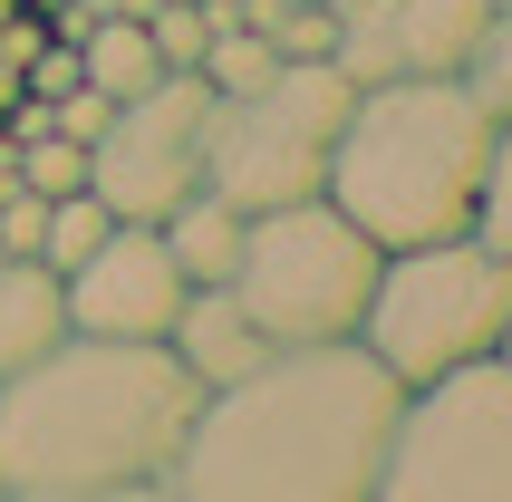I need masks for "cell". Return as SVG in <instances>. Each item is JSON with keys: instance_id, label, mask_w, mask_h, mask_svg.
Instances as JSON below:
<instances>
[{"instance_id": "obj_1", "label": "cell", "mask_w": 512, "mask_h": 502, "mask_svg": "<svg viewBox=\"0 0 512 502\" xmlns=\"http://www.w3.org/2000/svg\"><path fill=\"white\" fill-rule=\"evenodd\" d=\"M397 377L358 338L271 348L232 387L194 396L165 502H377Z\"/></svg>"}, {"instance_id": "obj_2", "label": "cell", "mask_w": 512, "mask_h": 502, "mask_svg": "<svg viewBox=\"0 0 512 502\" xmlns=\"http://www.w3.org/2000/svg\"><path fill=\"white\" fill-rule=\"evenodd\" d=\"M194 377L165 338H87L68 329L29 367L0 377V502H136L165 493Z\"/></svg>"}, {"instance_id": "obj_3", "label": "cell", "mask_w": 512, "mask_h": 502, "mask_svg": "<svg viewBox=\"0 0 512 502\" xmlns=\"http://www.w3.org/2000/svg\"><path fill=\"white\" fill-rule=\"evenodd\" d=\"M493 155H503V116L474 107L464 78H368V87H348L319 194L377 251H406V242L464 232Z\"/></svg>"}, {"instance_id": "obj_4", "label": "cell", "mask_w": 512, "mask_h": 502, "mask_svg": "<svg viewBox=\"0 0 512 502\" xmlns=\"http://www.w3.org/2000/svg\"><path fill=\"white\" fill-rule=\"evenodd\" d=\"M358 348H368L397 387L416 377H445L464 358H493L512 338V261L484 242H406V251H377V280H368V309H358Z\"/></svg>"}, {"instance_id": "obj_5", "label": "cell", "mask_w": 512, "mask_h": 502, "mask_svg": "<svg viewBox=\"0 0 512 502\" xmlns=\"http://www.w3.org/2000/svg\"><path fill=\"white\" fill-rule=\"evenodd\" d=\"M377 280V242L348 223L329 194L242 213V251H232V300L252 309V329L271 348H310V338H348Z\"/></svg>"}, {"instance_id": "obj_6", "label": "cell", "mask_w": 512, "mask_h": 502, "mask_svg": "<svg viewBox=\"0 0 512 502\" xmlns=\"http://www.w3.org/2000/svg\"><path fill=\"white\" fill-rule=\"evenodd\" d=\"M377 502H512V367L464 358L445 377H416L387 425Z\"/></svg>"}, {"instance_id": "obj_7", "label": "cell", "mask_w": 512, "mask_h": 502, "mask_svg": "<svg viewBox=\"0 0 512 502\" xmlns=\"http://www.w3.org/2000/svg\"><path fill=\"white\" fill-rule=\"evenodd\" d=\"M339 116H348V78L339 68H329V58H281L261 87L213 97V116H203V184L223 203H242V213L319 194Z\"/></svg>"}, {"instance_id": "obj_8", "label": "cell", "mask_w": 512, "mask_h": 502, "mask_svg": "<svg viewBox=\"0 0 512 502\" xmlns=\"http://www.w3.org/2000/svg\"><path fill=\"white\" fill-rule=\"evenodd\" d=\"M203 116H213V87L194 68H165L155 87L116 97L97 145H87V194L116 223H155L174 194L203 184Z\"/></svg>"}, {"instance_id": "obj_9", "label": "cell", "mask_w": 512, "mask_h": 502, "mask_svg": "<svg viewBox=\"0 0 512 502\" xmlns=\"http://www.w3.org/2000/svg\"><path fill=\"white\" fill-rule=\"evenodd\" d=\"M194 280L174 271V251L155 223H107L87 261L58 271V300H68V329L87 338H165L174 300H184Z\"/></svg>"}, {"instance_id": "obj_10", "label": "cell", "mask_w": 512, "mask_h": 502, "mask_svg": "<svg viewBox=\"0 0 512 502\" xmlns=\"http://www.w3.org/2000/svg\"><path fill=\"white\" fill-rule=\"evenodd\" d=\"M165 348H174V367H184L194 387H232L242 367H261V358H271V338L252 329V309L232 300V280H194V290L174 300Z\"/></svg>"}, {"instance_id": "obj_11", "label": "cell", "mask_w": 512, "mask_h": 502, "mask_svg": "<svg viewBox=\"0 0 512 502\" xmlns=\"http://www.w3.org/2000/svg\"><path fill=\"white\" fill-rule=\"evenodd\" d=\"M155 232H165V251H174V271H184V280H232L242 203H223L213 184H194V194H174L165 213H155Z\"/></svg>"}, {"instance_id": "obj_12", "label": "cell", "mask_w": 512, "mask_h": 502, "mask_svg": "<svg viewBox=\"0 0 512 502\" xmlns=\"http://www.w3.org/2000/svg\"><path fill=\"white\" fill-rule=\"evenodd\" d=\"M68 338V300H58V271L49 261H0V377L29 367L39 348Z\"/></svg>"}, {"instance_id": "obj_13", "label": "cell", "mask_w": 512, "mask_h": 502, "mask_svg": "<svg viewBox=\"0 0 512 502\" xmlns=\"http://www.w3.org/2000/svg\"><path fill=\"white\" fill-rule=\"evenodd\" d=\"M78 58H87V87H97V97H136V87L165 78V58H155L145 20H97L78 39Z\"/></svg>"}, {"instance_id": "obj_14", "label": "cell", "mask_w": 512, "mask_h": 502, "mask_svg": "<svg viewBox=\"0 0 512 502\" xmlns=\"http://www.w3.org/2000/svg\"><path fill=\"white\" fill-rule=\"evenodd\" d=\"M271 68H281V49H271V29H252V20L213 29V39H203V58H194V78L213 87V97H242V87H261Z\"/></svg>"}, {"instance_id": "obj_15", "label": "cell", "mask_w": 512, "mask_h": 502, "mask_svg": "<svg viewBox=\"0 0 512 502\" xmlns=\"http://www.w3.org/2000/svg\"><path fill=\"white\" fill-rule=\"evenodd\" d=\"M116 213L97 194H49V213H39V251H29V261H49V271H68V261H87V251H97V232H107Z\"/></svg>"}, {"instance_id": "obj_16", "label": "cell", "mask_w": 512, "mask_h": 502, "mask_svg": "<svg viewBox=\"0 0 512 502\" xmlns=\"http://www.w3.org/2000/svg\"><path fill=\"white\" fill-rule=\"evenodd\" d=\"M455 78H464V97H474L484 116H512V10L474 29V49H464Z\"/></svg>"}, {"instance_id": "obj_17", "label": "cell", "mask_w": 512, "mask_h": 502, "mask_svg": "<svg viewBox=\"0 0 512 502\" xmlns=\"http://www.w3.org/2000/svg\"><path fill=\"white\" fill-rule=\"evenodd\" d=\"M20 184H29L39 203H49V194H78V184H87V145L58 136V126H49V136H29V145H20Z\"/></svg>"}, {"instance_id": "obj_18", "label": "cell", "mask_w": 512, "mask_h": 502, "mask_svg": "<svg viewBox=\"0 0 512 502\" xmlns=\"http://www.w3.org/2000/svg\"><path fill=\"white\" fill-rule=\"evenodd\" d=\"M464 242H484L512 261V145L484 165V184H474V213H464Z\"/></svg>"}, {"instance_id": "obj_19", "label": "cell", "mask_w": 512, "mask_h": 502, "mask_svg": "<svg viewBox=\"0 0 512 502\" xmlns=\"http://www.w3.org/2000/svg\"><path fill=\"white\" fill-rule=\"evenodd\" d=\"M145 39H155L165 68H194L203 39H213V20H203V0H155V10H145Z\"/></svg>"}, {"instance_id": "obj_20", "label": "cell", "mask_w": 512, "mask_h": 502, "mask_svg": "<svg viewBox=\"0 0 512 502\" xmlns=\"http://www.w3.org/2000/svg\"><path fill=\"white\" fill-rule=\"evenodd\" d=\"M0 20H10V0H0Z\"/></svg>"}]
</instances>
